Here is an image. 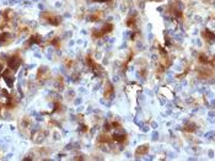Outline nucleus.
<instances>
[{
	"instance_id": "obj_1",
	"label": "nucleus",
	"mask_w": 215,
	"mask_h": 161,
	"mask_svg": "<svg viewBox=\"0 0 215 161\" xmlns=\"http://www.w3.org/2000/svg\"><path fill=\"white\" fill-rule=\"evenodd\" d=\"M8 64H9V69H11L13 71H16L20 68V65L22 64V59L19 54H13L9 57Z\"/></svg>"
},
{
	"instance_id": "obj_2",
	"label": "nucleus",
	"mask_w": 215,
	"mask_h": 161,
	"mask_svg": "<svg viewBox=\"0 0 215 161\" xmlns=\"http://www.w3.org/2000/svg\"><path fill=\"white\" fill-rule=\"evenodd\" d=\"M197 129V124L194 122H190V121H187L186 122V125H184V130H187L188 133H192V132H195Z\"/></svg>"
},
{
	"instance_id": "obj_3",
	"label": "nucleus",
	"mask_w": 215,
	"mask_h": 161,
	"mask_svg": "<svg viewBox=\"0 0 215 161\" xmlns=\"http://www.w3.org/2000/svg\"><path fill=\"white\" fill-rule=\"evenodd\" d=\"M149 151V145H141V146H139L138 149H137V151H135V156H141V155H145L146 152Z\"/></svg>"
},
{
	"instance_id": "obj_4",
	"label": "nucleus",
	"mask_w": 215,
	"mask_h": 161,
	"mask_svg": "<svg viewBox=\"0 0 215 161\" xmlns=\"http://www.w3.org/2000/svg\"><path fill=\"white\" fill-rule=\"evenodd\" d=\"M157 139H159V134H157L156 132H154V133H153V140H154V141H156Z\"/></svg>"
},
{
	"instance_id": "obj_5",
	"label": "nucleus",
	"mask_w": 215,
	"mask_h": 161,
	"mask_svg": "<svg viewBox=\"0 0 215 161\" xmlns=\"http://www.w3.org/2000/svg\"><path fill=\"white\" fill-rule=\"evenodd\" d=\"M151 127H153V128H156V127H157V124H156L155 122H153V124H151Z\"/></svg>"
}]
</instances>
